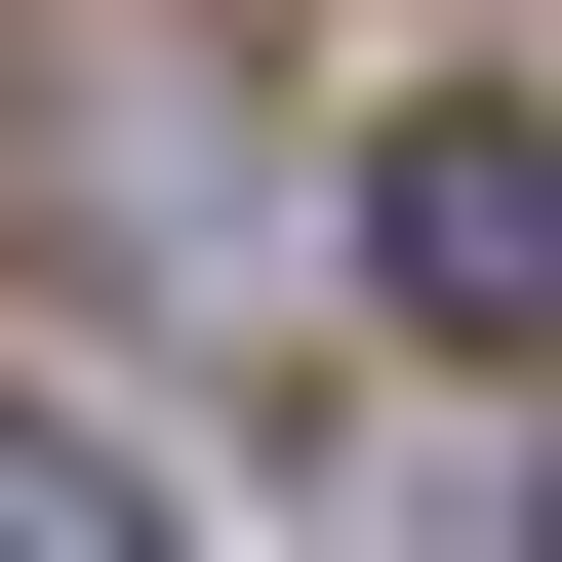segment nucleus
Returning a JSON list of instances; mask_svg holds the SVG:
<instances>
[{
	"instance_id": "f257e3e1",
	"label": "nucleus",
	"mask_w": 562,
	"mask_h": 562,
	"mask_svg": "<svg viewBox=\"0 0 562 562\" xmlns=\"http://www.w3.org/2000/svg\"><path fill=\"white\" fill-rule=\"evenodd\" d=\"M522 281H562V161H522V81H442V121H402V322L522 362Z\"/></svg>"
},
{
	"instance_id": "f03ea898",
	"label": "nucleus",
	"mask_w": 562,
	"mask_h": 562,
	"mask_svg": "<svg viewBox=\"0 0 562 562\" xmlns=\"http://www.w3.org/2000/svg\"><path fill=\"white\" fill-rule=\"evenodd\" d=\"M0 562H161V482L121 442H0Z\"/></svg>"
}]
</instances>
